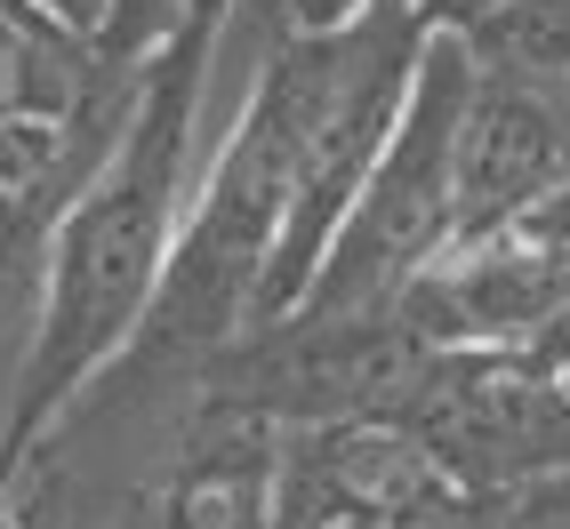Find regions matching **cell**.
Here are the masks:
<instances>
[{
	"label": "cell",
	"instance_id": "1",
	"mask_svg": "<svg viewBox=\"0 0 570 529\" xmlns=\"http://www.w3.org/2000/svg\"><path fill=\"white\" fill-rule=\"evenodd\" d=\"M242 0H209L194 32L137 72V97L112 129L105 161L72 193V209L49 233V281H41V321L9 386V441L0 466L24 458L97 377L121 361L161 306V281L177 264L194 184L209 169L217 137V72H225V32Z\"/></svg>",
	"mask_w": 570,
	"mask_h": 529
},
{
	"label": "cell",
	"instance_id": "8",
	"mask_svg": "<svg viewBox=\"0 0 570 529\" xmlns=\"http://www.w3.org/2000/svg\"><path fill=\"white\" fill-rule=\"evenodd\" d=\"M209 9V0H112V32H105V49L97 64L105 72H145V64H161L185 32H194V17Z\"/></svg>",
	"mask_w": 570,
	"mask_h": 529
},
{
	"label": "cell",
	"instance_id": "13",
	"mask_svg": "<svg viewBox=\"0 0 570 529\" xmlns=\"http://www.w3.org/2000/svg\"><path fill=\"white\" fill-rule=\"evenodd\" d=\"M0 529H17V521H9V513H0Z\"/></svg>",
	"mask_w": 570,
	"mask_h": 529
},
{
	"label": "cell",
	"instance_id": "10",
	"mask_svg": "<svg viewBox=\"0 0 570 529\" xmlns=\"http://www.w3.org/2000/svg\"><path fill=\"white\" fill-rule=\"evenodd\" d=\"M24 9V24H41V32H57V41H72V49H105V32H112V0H17Z\"/></svg>",
	"mask_w": 570,
	"mask_h": 529
},
{
	"label": "cell",
	"instance_id": "9",
	"mask_svg": "<svg viewBox=\"0 0 570 529\" xmlns=\"http://www.w3.org/2000/svg\"><path fill=\"white\" fill-rule=\"evenodd\" d=\"M41 281H49V217L0 201V337L24 321V346H32V321H41Z\"/></svg>",
	"mask_w": 570,
	"mask_h": 529
},
{
	"label": "cell",
	"instance_id": "2",
	"mask_svg": "<svg viewBox=\"0 0 570 529\" xmlns=\"http://www.w3.org/2000/svg\"><path fill=\"white\" fill-rule=\"evenodd\" d=\"M474 89H482L474 41L459 24H434L370 193L354 201L346 233H337L322 281L306 297V321H370L402 306L417 273L459 241V137H466Z\"/></svg>",
	"mask_w": 570,
	"mask_h": 529
},
{
	"label": "cell",
	"instance_id": "5",
	"mask_svg": "<svg viewBox=\"0 0 570 529\" xmlns=\"http://www.w3.org/2000/svg\"><path fill=\"white\" fill-rule=\"evenodd\" d=\"M289 418L257 401H209L177 426L161 473V529H274Z\"/></svg>",
	"mask_w": 570,
	"mask_h": 529
},
{
	"label": "cell",
	"instance_id": "14",
	"mask_svg": "<svg viewBox=\"0 0 570 529\" xmlns=\"http://www.w3.org/2000/svg\"><path fill=\"white\" fill-rule=\"evenodd\" d=\"M562 112H570V97H562Z\"/></svg>",
	"mask_w": 570,
	"mask_h": 529
},
{
	"label": "cell",
	"instance_id": "4",
	"mask_svg": "<svg viewBox=\"0 0 570 529\" xmlns=\"http://www.w3.org/2000/svg\"><path fill=\"white\" fill-rule=\"evenodd\" d=\"M562 306H570V273H562V264L530 241V233L499 224V233L450 241L426 273H417V289L402 297L394 313H402V329L417 337V346H434V353L507 361V353H522Z\"/></svg>",
	"mask_w": 570,
	"mask_h": 529
},
{
	"label": "cell",
	"instance_id": "11",
	"mask_svg": "<svg viewBox=\"0 0 570 529\" xmlns=\"http://www.w3.org/2000/svg\"><path fill=\"white\" fill-rule=\"evenodd\" d=\"M499 529H570V473H530L499 498Z\"/></svg>",
	"mask_w": 570,
	"mask_h": 529
},
{
	"label": "cell",
	"instance_id": "3",
	"mask_svg": "<svg viewBox=\"0 0 570 529\" xmlns=\"http://www.w3.org/2000/svg\"><path fill=\"white\" fill-rule=\"evenodd\" d=\"M482 506V481L394 418H289L274 529H362Z\"/></svg>",
	"mask_w": 570,
	"mask_h": 529
},
{
	"label": "cell",
	"instance_id": "7",
	"mask_svg": "<svg viewBox=\"0 0 570 529\" xmlns=\"http://www.w3.org/2000/svg\"><path fill=\"white\" fill-rule=\"evenodd\" d=\"M482 72H499L514 89L570 97V0H482L474 24H459Z\"/></svg>",
	"mask_w": 570,
	"mask_h": 529
},
{
	"label": "cell",
	"instance_id": "6",
	"mask_svg": "<svg viewBox=\"0 0 570 529\" xmlns=\"http://www.w3.org/2000/svg\"><path fill=\"white\" fill-rule=\"evenodd\" d=\"M562 177H570V112L539 89L482 72V89L466 104V137H459V241L514 224Z\"/></svg>",
	"mask_w": 570,
	"mask_h": 529
},
{
	"label": "cell",
	"instance_id": "12",
	"mask_svg": "<svg viewBox=\"0 0 570 529\" xmlns=\"http://www.w3.org/2000/svg\"><path fill=\"white\" fill-rule=\"evenodd\" d=\"M32 41H41V24H24L17 0H0V112H17V97H24Z\"/></svg>",
	"mask_w": 570,
	"mask_h": 529
}]
</instances>
